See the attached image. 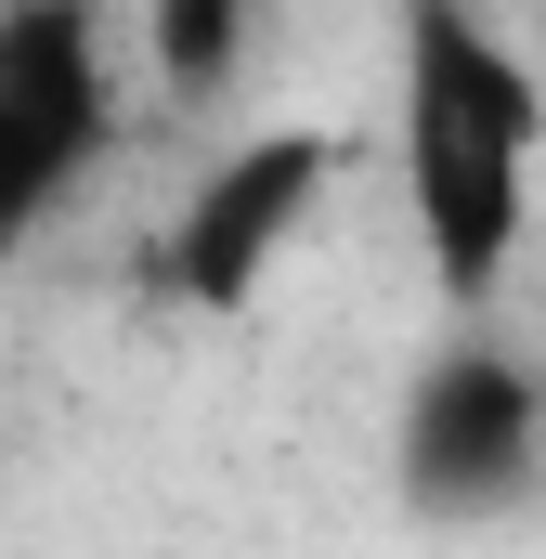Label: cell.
Here are the masks:
<instances>
[{
  "mask_svg": "<svg viewBox=\"0 0 546 559\" xmlns=\"http://www.w3.org/2000/svg\"><path fill=\"white\" fill-rule=\"evenodd\" d=\"M546 79L482 0H404V209L442 299H495L534 222Z\"/></svg>",
  "mask_w": 546,
  "mask_h": 559,
  "instance_id": "cell-1",
  "label": "cell"
},
{
  "mask_svg": "<svg viewBox=\"0 0 546 559\" xmlns=\"http://www.w3.org/2000/svg\"><path fill=\"white\" fill-rule=\"evenodd\" d=\"M118 131L105 13L92 0H0V261L92 182Z\"/></svg>",
  "mask_w": 546,
  "mask_h": 559,
  "instance_id": "cell-2",
  "label": "cell"
},
{
  "mask_svg": "<svg viewBox=\"0 0 546 559\" xmlns=\"http://www.w3.org/2000/svg\"><path fill=\"white\" fill-rule=\"evenodd\" d=\"M546 455V378L508 338H442L404 391V495L429 521H495Z\"/></svg>",
  "mask_w": 546,
  "mask_h": 559,
  "instance_id": "cell-3",
  "label": "cell"
},
{
  "mask_svg": "<svg viewBox=\"0 0 546 559\" xmlns=\"http://www.w3.org/2000/svg\"><path fill=\"white\" fill-rule=\"evenodd\" d=\"M325 169H339L325 131H261V143H235V156H209L195 195L156 235V286L182 312H248L273 286V261L299 248V222L325 209Z\"/></svg>",
  "mask_w": 546,
  "mask_h": 559,
  "instance_id": "cell-4",
  "label": "cell"
},
{
  "mask_svg": "<svg viewBox=\"0 0 546 559\" xmlns=\"http://www.w3.org/2000/svg\"><path fill=\"white\" fill-rule=\"evenodd\" d=\"M248 66V0H143V79L156 105H222Z\"/></svg>",
  "mask_w": 546,
  "mask_h": 559,
  "instance_id": "cell-5",
  "label": "cell"
}]
</instances>
